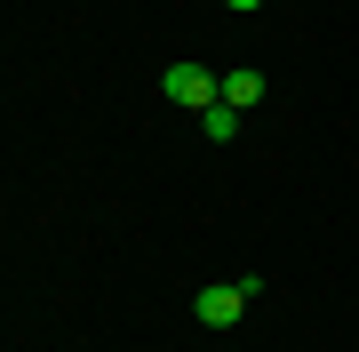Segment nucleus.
<instances>
[{"label":"nucleus","instance_id":"7ed1b4c3","mask_svg":"<svg viewBox=\"0 0 359 352\" xmlns=\"http://www.w3.org/2000/svg\"><path fill=\"white\" fill-rule=\"evenodd\" d=\"M256 96H264V72H256V65H231V72H224V105H231V112H248Z\"/></svg>","mask_w":359,"mask_h":352},{"label":"nucleus","instance_id":"39448f33","mask_svg":"<svg viewBox=\"0 0 359 352\" xmlns=\"http://www.w3.org/2000/svg\"><path fill=\"white\" fill-rule=\"evenodd\" d=\"M231 8H240V16H248V8H264V0H231Z\"/></svg>","mask_w":359,"mask_h":352},{"label":"nucleus","instance_id":"20e7f679","mask_svg":"<svg viewBox=\"0 0 359 352\" xmlns=\"http://www.w3.org/2000/svg\"><path fill=\"white\" fill-rule=\"evenodd\" d=\"M200 129H208V144H231V129H240V112H231V105H208V112H200Z\"/></svg>","mask_w":359,"mask_h":352},{"label":"nucleus","instance_id":"f257e3e1","mask_svg":"<svg viewBox=\"0 0 359 352\" xmlns=\"http://www.w3.org/2000/svg\"><path fill=\"white\" fill-rule=\"evenodd\" d=\"M256 273H240V280H216V288H200V296H192V313H200V328H231V320H240L248 313V296H256Z\"/></svg>","mask_w":359,"mask_h":352},{"label":"nucleus","instance_id":"f03ea898","mask_svg":"<svg viewBox=\"0 0 359 352\" xmlns=\"http://www.w3.org/2000/svg\"><path fill=\"white\" fill-rule=\"evenodd\" d=\"M160 89L176 96V105H192V112L224 105V72H208V65H168V72H160Z\"/></svg>","mask_w":359,"mask_h":352}]
</instances>
